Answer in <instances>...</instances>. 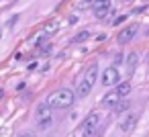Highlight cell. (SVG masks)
<instances>
[{
	"mask_svg": "<svg viewBox=\"0 0 149 137\" xmlns=\"http://www.w3.org/2000/svg\"><path fill=\"white\" fill-rule=\"evenodd\" d=\"M137 31H139V27L137 25H129L127 29H123L120 33H118V37H116V41L120 43V45H125V43H129L135 35H137Z\"/></svg>",
	"mask_w": 149,
	"mask_h": 137,
	"instance_id": "cell-6",
	"label": "cell"
},
{
	"mask_svg": "<svg viewBox=\"0 0 149 137\" xmlns=\"http://www.w3.org/2000/svg\"><path fill=\"white\" fill-rule=\"evenodd\" d=\"M135 123H137V115L127 110V113L120 115V119H118V129H120L123 133H129V131H133Z\"/></svg>",
	"mask_w": 149,
	"mask_h": 137,
	"instance_id": "cell-4",
	"label": "cell"
},
{
	"mask_svg": "<svg viewBox=\"0 0 149 137\" xmlns=\"http://www.w3.org/2000/svg\"><path fill=\"white\" fill-rule=\"evenodd\" d=\"M118 102H120V96L116 94V90L110 92V94H106V96L102 98V106H106V108H114Z\"/></svg>",
	"mask_w": 149,
	"mask_h": 137,
	"instance_id": "cell-8",
	"label": "cell"
},
{
	"mask_svg": "<svg viewBox=\"0 0 149 137\" xmlns=\"http://www.w3.org/2000/svg\"><path fill=\"white\" fill-rule=\"evenodd\" d=\"M35 121H37V127L41 131L49 129L53 125V117H51V108L47 106V102H41L37 104V110H35Z\"/></svg>",
	"mask_w": 149,
	"mask_h": 137,
	"instance_id": "cell-3",
	"label": "cell"
},
{
	"mask_svg": "<svg viewBox=\"0 0 149 137\" xmlns=\"http://www.w3.org/2000/svg\"><path fill=\"white\" fill-rule=\"evenodd\" d=\"M90 92H92V86H90L88 82L82 80V82L78 84V88H76V98H86Z\"/></svg>",
	"mask_w": 149,
	"mask_h": 137,
	"instance_id": "cell-10",
	"label": "cell"
},
{
	"mask_svg": "<svg viewBox=\"0 0 149 137\" xmlns=\"http://www.w3.org/2000/svg\"><path fill=\"white\" fill-rule=\"evenodd\" d=\"M17 19H19V17H17V15H15V17H13V19H10V21H8V27H10V29H13V27H15V25H17Z\"/></svg>",
	"mask_w": 149,
	"mask_h": 137,
	"instance_id": "cell-16",
	"label": "cell"
},
{
	"mask_svg": "<svg viewBox=\"0 0 149 137\" xmlns=\"http://www.w3.org/2000/svg\"><path fill=\"white\" fill-rule=\"evenodd\" d=\"M96 78H98V66L96 64H92V66H88V70L84 72V82H88L90 86H94L96 84Z\"/></svg>",
	"mask_w": 149,
	"mask_h": 137,
	"instance_id": "cell-7",
	"label": "cell"
},
{
	"mask_svg": "<svg viewBox=\"0 0 149 137\" xmlns=\"http://www.w3.org/2000/svg\"><path fill=\"white\" fill-rule=\"evenodd\" d=\"M116 94L123 98V96H129L131 94V82H120L118 86H116Z\"/></svg>",
	"mask_w": 149,
	"mask_h": 137,
	"instance_id": "cell-12",
	"label": "cell"
},
{
	"mask_svg": "<svg viewBox=\"0 0 149 137\" xmlns=\"http://www.w3.org/2000/svg\"><path fill=\"white\" fill-rule=\"evenodd\" d=\"M147 64H149V53H147Z\"/></svg>",
	"mask_w": 149,
	"mask_h": 137,
	"instance_id": "cell-21",
	"label": "cell"
},
{
	"mask_svg": "<svg viewBox=\"0 0 149 137\" xmlns=\"http://www.w3.org/2000/svg\"><path fill=\"white\" fill-rule=\"evenodd\" d=\"M88 37H90V33H88V31H80V33L74 37V43H82V41H86Z\"/></svg>",
	"mask_w": 149,
	"mask_h": 137,
	"instance_id": "cell-14",
	"label": "cell"
},
{
	"mask_svg": "<svg viewBox=\"0 0 149 137\" xmlns=\"http://www.w3.org/2000/svg\"><path fill=\"white\" fill-rule=\"evenodd\" d=\"M100 121H102V117H100V113H98V110L90 113V115L84 119V123L80 125L78 137H94V135H96V131H98V127H100Z\"/></svg>",
	"mask_w": 149,
	"mask_h": 137,
	"instance_id": "cell-2",
	"label": "cell"
},
{
	"mask_svg": "<svg viewBox=\"0 0 149 137\" xmlns=\"http://www.w3.org/2000/svg\"><path fill=\"white\" fill-rule=\"evenodd\" d=\"M110 10V2H102V4H94V17L96 19H104Z\"/></svg>",
	"mask_w": 149,
	"mask_h": 137,
	"instance_id": "cell-9",
	"label": "cell"
},
{
	"mask_svg": "<svg viewBox=\"0 0 149 137\" xmlns=\"http://www.w3.org/2000/svg\"><path fill=\"white\" fill-rule=\"evenodd\" d=\"M47 106L53 110H63V108H70L74 102H76V92H72L70 88H57L53 90L49 96H47Z\"/></svg>",
	"mask_w": 149,
	"mask_h": 137,
	"instance_id": "cell-1",
	"label": "cell"
},
{
	"mask_svg": "<svg viewBox=\"0 0 149 137\" xmlns=\"http://www.w3.org/2000/svg\"><path fill=\"white\" fill-rule=\"evenodd\" d=\"M137 64H139V53H129V57H127V72L129 74H133L135 72V68H137Z\"/></svg>",
	"mask_w": 149,
	"mask_h": 137,
	"instance_id": "cell-11",
	"label": "cell"
},
{
	"mask_svg": "<svg viewBox=\"0 0 149 137\" xmlns=\"http://www.w3.org/2000/svg\"><path fill=\"white\" fill-rule=\"evenodd\" d=\"M17 137H37V135H35L33 131H21V133H19Z\"/></svg>",
	"mask_w": 149,
	"mask_h": 137,
	"instance_id": "cell-15",
	"label": "cell"
},
{
	"mask_svg": "<svg viewBox=\"0 0 149 137\" xmlns=\"http://www.w3.org/2000/svg\"><path fill=\"white\" fill-rule=\"evenodd\" d=\"M0 39H2V27H0Z\"/></svg>",
	"mask_w": 149,
	"mask_h": 137,
	"instance_id": "cell-20",
	"label": "cell"
},
{
	"mask_svg": "<svg viewBox=\"0 0 149 137\" xmlns=\"http://www.w3.org/2000/svg\"><path fill=\"white\" fill-rule=\"evenodd\" d=\"M123 21H127V17H118V19H116V21H114V25H120V23H123Z\"/></svg>",
	"mask_w": 149,
	"mask_h": 137,
	"instance_id": "cell-17",
	"label": "cell"
},
{
	"mask_svg": "<svg viewBox=\"0 0 149 137\" xmlns=\"http://www.w3.org/2000/svg\"><path fill=\"white\" fill-rule=\"evenodd\" d=\"M129 106H131V102H129V100H120V102H118V104H116L112 110H114V113H118V115H120V113L125 115V113L129 110Z\"/></svg>",
	"mask_w": 149,
	"mask_h": 137,
	"instance_id": "cell-13",
	"label": "cell"
},
{
	"mask_svg": "<svg viewBox=\"0 0 149 137\" xmlns=\"http://www.w3.org/2000/svg\"><path fill=\"white\" fill-rule=\"evenodd\" d=\"M120 62H123V55H120V53H118V55H116V57H114V64H120Z\"/></svg>",
	"mask_w": 149,
	"mask_h": 137,
	"instance_id": "cell-18",
	"label": "cell"
},
{
	"mask_svg": "<svg viewBox=\"0 0 149 137\" xmlns=\"http://www.w3.org/2000/svg\"><path fill=\"white\" fill-rule=\"evenodd\" d=\"M114 84H118V70L110 66L102 72V86H114Z\"/></svg>",
	"mask_w": 149,
	"mask_h": 137,
	"instance_id": "cell-5",
	"label": "cell"
},
{
	"mask_svg": "<svg viewBox=\"0 0 149 137\" xmlns=\"http://www.w3.org/2000/svg\"><path fill=\"white\" fill-rule=\"evenodd\" d=\"M96 4H102V2H108V0H94Z\"/></svg>",
	"mask_w": 149,
	"mask_h": 137,
	"instance_id": "cell-19",
	"label": "cell"
}]
</instances>
